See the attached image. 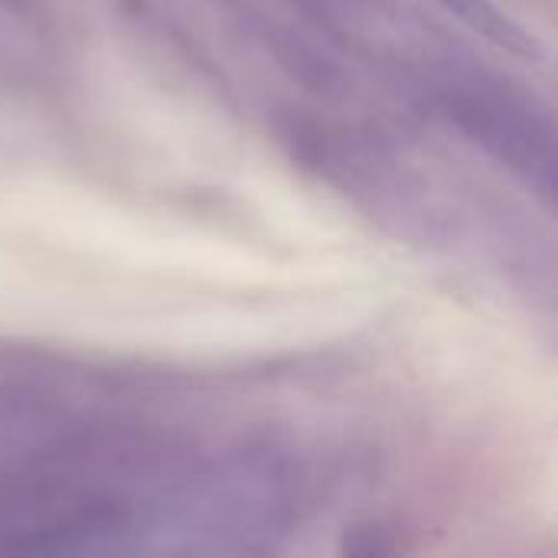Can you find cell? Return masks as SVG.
<instances>
[{"mask_svg": "<svg viewBox=\"0 0 558 558\" xmlns=\"http://www.w3.org/2000/svg\"><path fill=\"white\" fill-rule=\"evenodd\" d=\"M412 85L435 118L517 173L543 199H556V128L536 95L458 62H425Z\"/></svg>", "mask_w": 558, "mask_h": 558, "instance_id": "6da1fadb", "label": "cell"}, {"mask_svg": "<svg viewBox=\"0 0 558 558\" xmlns=\"http://www.w3.org/2000/svg\"><path fill=\"white\" fill-rule=\"evenodd\" d=\"M438 3L445 10H451L461 23H468L474 33L487 36L490 43H497L510 52H520V56H536L533 36L517 20H510L497 3H490V0H438Z\"/></svg>", "mask_w": 558, "mask_h": 558, "instance_id": "7a4b0ae2", "label": "cell"}]
</instances>
